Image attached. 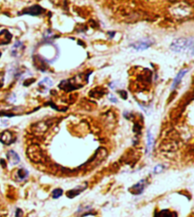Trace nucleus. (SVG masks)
<instances>
[{"instance_id": "obj_1", "label": "nucleus", "mask_w": 194, "mask_h": 217, "mask_svg": "<svg viewBox=\"0 0 194 217\" xmlns=\"http://www.w3.org/2000/svg\"><path fill=\"white\" fill-rule=\"evenodd\" d=\"M170 49L175 52H182L184 50H190L191 55L193 54V38H179L174 40L170 45Z\"/></svg>"}, {"instance_id": "obj_2", "label": "nucleus", "mask_w": 194, "mask_h": 217, "mask_svg": "<svg viewBox=\"0 0 194 217\" xmlns=\"http://www.w3.org/2000/svg\"><path fill=\"white\" fill-rule=\"evenodd\" d=\"M152 44H153V40H151L150 38H144L142 40L138 41L137 43L133 44L132 47L135 50H144V49H147L148 47H150Z\"/></svg>"}, {"instance_id": "obj_3", "label": "nucleus", "mask_w": 194, "mask_h": 217, "mask_svg": "<svg viewBox=\"0 0 194 217\" xmlns=\"http://www.w3.org/2000/svg\"><path fill=\"white\" fill-rule=\"evenodd\" d=\"M42 12H44V9H42L40 6H32V7H29L27 9H25L22 12H21V15H39V14H41Z\"/></svg>"}, {"instance_id": "obj_4", "label": "nucleus", "mask_w": 194, "mask_h": 217, "mask_svg": "<svg viewBox=\"0 0 194 217\" xmlns=\"http://www.w3.org/2000/svg\"><path fill=\"white\" fill-rule=\"evenodd\" d=\"M11 39V34L7 29H4L0 32V46L10 43Z\"/></svg>"}, {"instance_id": "obj_5", "label": "nucleus", "mask_w": 194, "mask_h": 217, "mask_svg": "<svg viewBox=\"0 0 194 217\" xmlns=\"http://www.w3.org/2000/svg\"><path fill=\"white\" fill-rule=\"evenodd\" d=\"M144 188H145V180H141L138 184H135L134 186L131 188V192L133 194H140L143 192Z\"/></svg>"}, {"instance_id": "obj_6", "label": "nucleus", "mask_w": 194, "mask_h": 217, "mask_svg": "<svg viewBox=\"0 0 194 217\" xmlns=\"http://www.w3.org/2000/svg\"><path fill=\"white\" fill-rule=\"evenodd\" d=\"M0 140H1L3 143L5 144H11L13 141L12 138V134L9 131H5L3 132L1 135H0Z\"/></svg>"}, {"instance_id": "obj_7", "label": "nucleus", "mask_w": 194, "mask_h": 217, "mask_svg": "<svg viewBox=\"0 0 194 217\" xmlns=\"http://www.w3.org/2000/svg\"><path fill=\"white\" fill-rule=\"evenodd\" d=\"M187 71H188V69H184V70H181V71L179 72L178 75L176 76V78L173 80V83H172V85H171V88H172V89L175 88V87L180 84L181 80L183 79V77L185 76V74L187 73Z\"/></svg>"}, {"instance_id": "obj_8", "label": "nucleus", "mask_w": 194, "mask_h": 217, "mask_svg": "<svg viewBox=\"0 0 194 217\" xmlns=\"http://www.w3.org/2000/svg\"><path fill=\"white\" fill-rule=\"evenodd\" d=\"M7 156L11 164H17L19 163V161H20V157H19V156L14 151H10Z\"/></svg>"}, {"instance_id": "obj_9", "label": "nucleus", "mask_w": 194, "mask_h": 217, "mask_svg": "<svg viewBox=\"0 0 194 217\" xmlns=\"http://www.w3.org/2000/svg\"><path fill=\"white\" fill-rule=\"evenodd\" d=\"M155 217H176V213L169 211V210H163L157 213H155Z\"/></svg>"}, {"instance_id": "obj_10", "label": "nucleus", "mask_w": 194, "mask_h": 217, "mask_svg": "<svg viewBox=\"0 0 194 217\" xmlns=\"http://www.w3.org/2000/svg\"><path fill=\"white\" fill-rule=\"evenodd\" d=\"M85 188H86V186H84V187H81V186H79V187H77V188H75V189H73V190L69 191V192H67V195H68V197H70V198L75 197L76 195H78L79 193H81L83 191H84V190H85Z\"/></svg>"}, {"instance_id": "obj_11", "label": "nucleus", "mask_w": 194, "mask_h": 217, "mask_svg": "<svg viewBox=\"0 0 194 217\" xmlns=\"http://www.w3.org/2000/svg\"><path fill=\"white\" fill-rule=\"evenodd\" d=\"M152 145H153V137H152L151 131H148V135H147V154L151 153Z\"/></svg>"}, {"instance_id": "obj_12", "label": "nucleus", "mask_w": 194, "mask_h": 217, "mask_svg": "<svg viewBox=\"0 0 194 217\" xmlns=\"http://www.w3.org/2000/svg\"><path fill=\"white\" fill-rule=\"evenodd\" d=\"M29 174V172L25 169H20V170H18V176L19 178H20V180H24L27 178Z\"/></svg>"}, {"instance_id": "obj_13", "label": "nucleus", "mask_w": 194, "mask_h": 217, "mask_svg": "<svg viewBox=\"0 0 194 217\" xmlns=\"http://www.w3.org/2000/svg\"><path fill=\"white\" fill-rule=\"evenodd\" d=\"M63 194V190L62 189H55L52 192V197L53 198H59Z\"/></svg>"}, {"instance_id": "obj_14", "label": "nucleus", "mask_w": 194, "mask_h": 217, "mask_svg": "<svg viewBox=\"0 0 194 217\" xmlns=\"http://www.w3.org/2000/svg\"><path fill=\"white\" fill-rule=\"evenodd\" d=\"M162 170H163V166H162V165H158V166H156V167L154 168L153 172H154L155 174H158V173H160Z\"/></svg>"}, {"instance_id": "obj_15", "label": "nucleus", "mask_w": 194, "mask_h": 217, "mask_svg": "<svg viewBox=\"0 0 194 217\" xmlns=\"http://www.w3.org/2000/svg\"><path fill=\"white\" fill-rule=\"evenodd\" d=\"M119 93L120 94V96H121V98L122 99H127V93H126V91H119Z\"/></svg>"}, {"instance_id": "obj_16", "label": "nucleus", "mask_w": 194, "mask_h": 217, "mask_svg": "<svg viewBox=\"0 0 194 217\" xmlns=\"http://www.w3.org/2000/svg\"><path fill=\"white\" fill-rule=\"evenodd\" d=\"M109 100H110L112 102H118V100H116L113 95H109Z\"/></svg>"}, {"instance_id": "obj_17", "label": "nucleus", "mask_w": 194, "mask_h": 217, "mask_svg": "<svg viewBox=\"0 0 194 217\" xmlns=\"http://www.w3.org/2000/svg\"><path fill=\"white\" fill-rule=\"evenodd\" d=\"M21 216H22V210H17V211H16V217H21Z\"/></svg>"}]
</instances>
